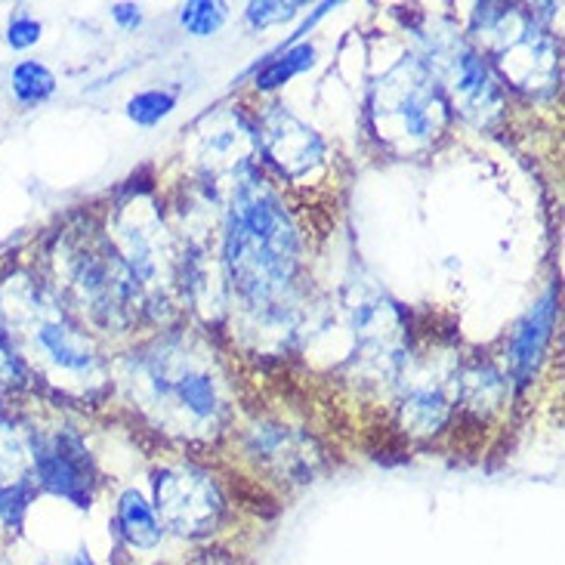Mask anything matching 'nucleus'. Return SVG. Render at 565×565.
<instances>
[{
    "label": "nucleus",
    "mask_w": 565,
    "mask_h": 565,
    "mask_svg": "<svg viewBox=\"0 0 565 565\" xmlns=\"http://www.w3.org/2000/svg\"><path fill=\"white\" fill-rule=\"evenodd\" d=\"M556 319H559V290L551 285L525 309V316L516 321L507 343V381L516 393H525L535 383L551 350Z\"/></svg>",
    "instance_id": "13"
},
{
    "label": "nucleus",
    "mask_w": 565,
    "mask_h": 565,
    "mask_svg": "<svg viewBox=\"0 0 565 565\" xmlns=\"http://www.w3.org/2000/svg\"><path fill=\"white\" fill-rule=\"evenodd\" d=\"M257 130V158L288 183H306L328 158L324 139L300 121L288 106L269 103L254 121Z\"/></svg>",
    "instance_id": "11"
},
{
    "label": "nucleus",
    "mask_w": 565,
    "mask_h": 565,
    "mask_svg": "<svg viewBox=\"0 0 565 565\" xmlns=\"http://www.w3.org/2000/svg\"><path fill=\"white\" fill-rule=\"evenodd\" d=\"M108 15L115 19V25L124 31H137L142 25V10L137 3H111L108 7Z\"/></svg>",
    "instance_id": "26"
},
{
    "label": "nucleus",
    "mask_w": 565,
    "mask_h": 565,
    "mask_svg": "<svg viewBox=\"0 0 565 565\" xmlns=\"http://www.w3.org/2000/svg\"><path fill=\"white\" fill-rule=\"evenodd\" d=\"M127 273L137 281L146 300V316H158V306H168V290L177 281V254L168 242V230L161 216L142 201L124 204L115 220V238Z\"/></svg>",
    "instance_id": "9"
},
{
    "label": "nucleus",
    "mask_w": 565,
    "mask_h": 565,
    "mask_svg": "<svg viewBox=\"0 0 565 565\" xmlns=\"http://www.w3.org/2000/svg\"><path fill=\"white\" fill-rule=\"evenodd\" d=\"M220 269L232 303L254 328L294 334L300 324L303 245L288 204L257 164L235 173L223 207Z\"/></svg>",
    "instance_id": "1"
},
{
    "label": "nucleus",
    "mask_w": 565,
    "mask_h": 565,
    "mask_svg": "<svg viewBox=\"0 0 565 565\" xmlns=\"http://www.w3.org/2000/svg\"><path fill=\"white\" fill-rule=\"evenodd\" d=\"M62 290L108 334H127L146 316V300L111 238H87L65 247Z\"/></svg>",
    "instance_id": "6"
},
{
    "label": "nucleus",
    "mask_w": 565,
    "mask_h": 565,
    "mask_svg": "<svg viewBox=\"0 0 565 565\" xmlns=\"http://www.w3.org/2000/svg\"><path fill=\"white\" fill-rule=\"evenodd\" d=\"M0 306L31 377H41L60 396L77 402H96L111 390L106 355L44 281L10 278V285L0 288Z\"/></svg>",
    "instance_id": "3"
},
{
    "label": "nucleus",
    "mask_w": 565,
    "mask_h": 565,
    "mask_svg": "<svg viewBox=\"0 0 565 565\" xmlns=\"http://www.w3.org/2000/svg\"><path fill=\"white\" fill-rule=\"evenodd\" d=\"M0 417H3V405H0Z\"/></svg>",
    "instance_id": "29"
},
{
    "label": "nucleus",
    "mask_w": 565,
    "mask_h": 565,
    "mask_svg": "<svg viewBox=\"0 0 565 565\" xmlns=\"http://www.w3.org/2000/svg\"><path fill=\"white\" fill-rule=\"evenodd\" d=\"M448 383L436 367L429 365H405L398 374V420L402 429L412 436H433L445 427L455 408V393H448Z\"/></svg>",
    "instance_id": "14"
},
{
    "label": "nucleus",
    "mask_w": 565,
    "mask_h": 565,
    "mask_svg": "<svg viewBox=\"0 0 565 565\" xmlns=\"http://www.w3.org/2000/svg\"><path fill=\"white\" fill-rule=\"evenodd\" d=\"M427 62V68L436 77L439 90L445 93L451 115H460L473 127H491L504 118L507 87L491 68V62L476 50V44L451 29H433L424 34V53H417Z\"/></svg>",
    "instance_id": "7"
},
{
    "label": "nucleus",
    "mask_w": 565,
    "mask_h": 565,
    "mask_svg": "<svg viewBox=\"0 0 565 565\" xmlns=\"http://www.w3.org/2000/svg\"><path fill=\"white\" fill-rule=\"evenodd\" d=\"M111 529L130 551H154L164 541V525L154 513L152 501L139 489H124L115 501V516H111Z\"/></svg>",
    "instance_id": "16"
},
{
    "label": "nucleus",
    "mask_w": 565,
    "mask_h": 565,
    "mask_svg": "<svg viewBox=\"0 0 565 565\" xmlns=\"http://www.w3.org/2000/svg\"><path fill=\"white\" fill-rule=\"evenodd\" d=\"M185 565H245V563L230 551H201L195 553V556H192Z\"/></svg>",
    "instance_id": "27"
},
{
    "label": "nucleus",
    "mask_w": 565,
    "mask_h": 565,
    "mask_svg": "<svg viewBox=\"0 0 565 565\" xmlns=\"http://www.w3.org/2000/svg\"><path fill=\"white\" fill-rule=\"evenodd\" d=\"M300 10V3H276V0H263V3H247L245 22L254 31H266L281 22H290Z\"/></svg>",
    "instance_id": "25"
},
{
    "label": "nucleus",
    "mask_w": 565,
    "mask_h": 565,
    "mask_svg": "<svg viewBox=\"0 0 565 565\" xmlns=\"http://www.w3.org/2000/svg\"><path fill=\"white\" fill-rule=\"evenodd\" d=\"M44 38V22L38 15H31L29 10H15L10 19H7V31H3V41L10 50H31V46L41 44Z\"/></svg>",
    "instance_id": "24"
},
{
    "label": "nucleus",
    "mask_w": 565,
    "mask_h": 565,
    "mask_svg": "<svg viewBox=\"0 0 565 565\" xmlns=\"http://www.w3.org/2000/svg\"><path fill=\"white\" fill-rule=\"evenodd\" d=\"M180 106V90L173 87H152V90L134 93L124 106V115L137 127H158L173 115V108Z\"/></svg>",
    "instance_id": "21"
},
{
    "label": "nucleus",
    "mask_w": 565,
    "mask_h": 565,
    "mask_svg": "<svg viewBox=\"0 0 565 565\" xmlns=\"http://www.w3.org/2000/svg\"><path fill=\"white\" fill-rule=\"evenodd\" d=\"M44 565H96V559L90 556V551L77 547V551L60 553V556H53V559H44Z\"/></svg>",
    "instance_id": "28"
},
{
    "label": "nucleus",
    "mask_w": 565,
    "mask_h": 565,
    "mask_svg": "<svg viewBox=\"0 0 565 565\" xmlns=\"http://www.w3.org/2000/svg\"><path fill=\"white\" fill-rule=\"evenodd\" d=\"M38 494L41 491H38L31 476L0 486V529L10 532V535H19L25 520H29L31 507L38 504Z\"/></svg>",
    "instance_id": "20"
},
{
    "label": "nucleus",
    "mask_w": 565,
    "mask_h": 565,
    "mask_svg": "<svg viewBox=\"0 0 565 565\" xmlns=\"http://www.w3.org/2000/svg\"><path fill=\"white\" fill-rule=\"evenodd\" d=\"M154 513L164 532L183 541H204L220 532L226 498L216 479L199 463H164L154 470Z\"/></svg>",
    "instance_id": "8"
},
{
    "label": "nucleus",
    "mask_w": 565,
    "mask_h": 565,
    "mask_svg": "<svg viewBox=\"0 0 565 565\" xmlns=\"http://www.w3.org/2000/svg\"><path fill=\"white\" fill-rule=\"evenodd\" d=\"M124 381L154 427L177 439L211 443L232 420L226 374L195 337H154L134 352Z\"/></svg>",
    "instance_id": "2"
},
{
    "label": "nucleus",
    "mask_w": 565,
    "mask_h": 565,
    "mask_svg": "<svg viewBox=\"0 0 565 565\" xmlns=\"http://www.w3.org/2000/svg\"><path fill=\"white\" fill-rule=\"evenodd\" d=\"M247 451L269 467L285 482H312L319 455L312 451V439L285 427V424H257L247 433Z\"/></svg>",
    "instance_id": "15"
},
{
    "label": "nucleus",
    "mask_w": 565,
    "mask_h": 565,
    "mask_svg": "<svg viewBox=\"0 0 565 565\" xmlns=\"http://www.w3.org/2000/svg\"><path fill=\"white\" fill-rule=\"evenodd\" d=\"M180 25L192 38H214L230 22V3L220 0H192L180 7Z\"/></svg>",
    "instance_id": "22"
},
{
    "label": "nucleus",
    "mask_w": 565,
    "mask_h": 565,
    "mask_svg": "<svg viewBox=\"0 0 565 565\" xmlns=\"http://www.w3.org/2000/svg\"><path fill=\"white\" fill-rule=\"evenodd\" d=\"M470 38L504 87L544 96L559 87V41L541 15L520 3H476Z\"/></svg>",
    "instance_id": "5"
},
{
    "label": "nucleus",
    "mask_w": 565,
    "mask_h": 565,
    "mask_svg": "<svg viewBox=\"0 0 565 565\" xmlns=\"http://www.w3.org/2000/svg\"><path fill=\"white\" fill-rule=\"evenodd\" d=\"M195 158H199L204 177H235L242 170L254 168L257 161V130L254 121L235 108H223L214 115H204L195 139Z\"/></svg>",
    "instance_id": "12"
},
{
    "label": "nucleus",
    "mask_w": 565,
    "mask_h": 565,
    "mask_svg": "<svg viewBox=\"0 0 565 565\" xmlns=\"http://www.w3.org/2000/svg\"><path fill=\"white\" fill-rule=\"evenodd\" d=\"M451 106L427 62L405 53L367 90V127L386 152L417 158L436 149L451 127Z\"/></svg>",
    "instance_id": "4"
},
{
    "label": "nucleus",
    "mask_w": 565,
    "mask_h": 565,
    "mask_svg": "<svg viewBox=\"0 0 565 565\" xmlns=\"http://www.w3.org/2000/svg\"><path fill=\"white\" fill-rule=\"evenodd\" d=\"M29 381V367L15 352L13 337H10V328H7V319H3V306H0V390H19Z\"/></svg>",
    "instance_id": "23"
},
{
    "label": "nucleus",
    "mask_w": 565,
    "mask_h": 565,
    "mask_svg": "<svg viewBox=\"0 0 565 565\" xmlns=\"http://www.w3.org/2000/svg\"><path fill=\"white\" fill-rule=\"evenodd\" d=\"M29 451L31 479L38 491H46L77 510H90L99 473L90 448L75 427H56L50 433L29 429Z\"/></svg>",
    "instance_id": "10"
},
{
    "label": "nucleus",
    "mask_w": 565,
    "mask_h": 565,
    "mask_svg": "<svg viewBox=\"0 0 565 565\" xmlns=\"http://www.w3.org/2000/svg\"><path fill=\"white\" fill-rule=\"evenodd\" d=\"M316 56H319V50L312 44H290L285 46V50H276V53H269L266 62L257 68L254 87L260 93L281 90V87L290 84L294 77L309 72V68L316 65Z\"/></svg>",
    "instance_id": "18"
},
{
    "label": "nucleus",
    "mask_w": 565,
    "mask_h": 565,
    "mask_svg": "<svg viewBox=\"0 0 565 565\" xmlns=\"http://www.w3.org/2000/svg\"><path fill=\"white\" fill-rule=\"evenodd\" d=\"M56 87H60V81H56V75L46 68L44 62L22 60L15 62L13 72H10V93H13V99L19 106H41V103H46L56 93Z\"/></svg>",
    "instance_id": "19"
},
{
    "label": "nucleus",
    "mask_w": 565,
    "mask_h": 565,
    "mask_svg": "<svg viewBox=\"0 0 565 565\" xmlns=\"http://www.w3.org/2000/svg\"><path fill=\"white\" fill-rule=\"evenodd\" d=\"M507 393H510V381L491 362L476 359L473 365L455 367V402H460L463 408L494 412L504 405Z\"/></svg>",
    "instance_id": "17"
}]
</instances>
